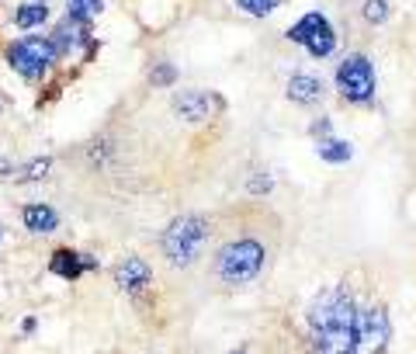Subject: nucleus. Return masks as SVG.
Wrapping results in <instances>:
<instances>
[{
	"label": "nucleus",
	"mask_w": 416,
	"mask_h": 354,
	"mask_svg": "<svg viewBox=\"0 0 416 354\" xmlns=\"http://www.w3.org/2000/svg\"><path fill=\"white\" fill-rule=\"evenodd\" d=\"M170 115L184 122L187 129H202V125H212L215 118L226 115V98L219 90H205V87H187V90H177L170 94Z\"/></svg>",
	"instance_id": "obj_5"
},
{
	"label": "nucleus",
	"mask_w": 416,
	"mask_h": 354,
	"mask_svg": "<svg viewBox=\"0 0 416 354\" xmlns=\"http://www.w3.org/2000/svg\"><path fill=\"white\" fill-rule=\"evenodd\" d=\"M337 94L343 105L350 108H368L375 105V94H378V73H375V63L364 53H347L337 66Z\"/></svg>",
	"instance_id": "obj_4"
},
{
	"label": "nucleus",
	"mask_w": 416,
	"mask_h": 354,
	"mask_svg": "<svg viewBox=\"0 0 416 354\" xmlns=\"http://www.w3.org/2000/svg\"><path fill=\"white\" fill-rule=\"evenodd\" d=\"M21 330H25V333H35V320H31V316H28L25 323H21Z\"/></svg>",
	"instance_id": "obj_23"
},
{
	"label": "nucleus",
	"mask_w": 416,
	"mask_h": 354,
	"mask_svg": "<svg viewBox=\"0 0 416 354\" xmlns=\"http://www.w3.org/2000/svg\"><path fill=\"white\" fill-rule=\"evenodd\" d=\"M4 236H7V229H4V222H0V246H4Z\"/></svg>",
	"instance_id": "obj_24"
},
{
	"label": "nucleus",
	"mask_w": 416,
	"mask_h": 354,
	"mask_svg": "<svg viewBox=\"0 0 416 354\" xmlns=\"http://www.w3.org/2000/svg\"><path fill=\"white\" fill-rule=\"evenodd\" d=\"M389 18H392V4L389 0H364L361 4V21L364 25L378 28V25H385Z\"/></svg>",
	"instance_id": "obj_17"
},
{
	"label": "nucleus",
	"mask_w": 416,
	"mask_h": 354,
	"mask_svg": "<svg viewBox=\"0 0 416 354\" xmlns=\"http://www.w3.org/2000/svg\"><path fill=\"white\" fill-rule=\"evenodd\" d=\"M98 268H101V261L94 254H80L73 246H56L49 254V271L63 281H77V278H83L87 271H98Z\"/></svg>",
	"instance_id": "obj_8"
},
{
	"label": "nucleus",
	"mask_w": 416,
	"mask_h": 354,
	"mask_svg": "<svg viewBox=\"0 0 416 354\" xmlns=\"http://www.w3.org/2000/svg\"><path fill=\"white\" fill-rule=\"evenodd\" d=\"M52 164H56V157H31L28 164L18 167L14 184H38V181H49Z\"/></svg>",
	"instance_id": "obj_13"
},
{
	"label": "nucleus",
	"mask_w": 416,
	"mask_h": 354,
	"mask_svg": "<svg viewBox=\"0 0 416 354\" xmlns=\"http://www.w3.org/2000/svg\"><path fill=\"white\" fill-rule=\"evenodd\" d=\"M18 167L21 164H14L11 157H0V177H4V181H14V177H18Z\"/></svg>",
	"instance_id": "obj_22"
},
{
	"label": "nucleus",
	"mask_w": 416,
	"mask_h": 354,
	"mask_svg": "<svg viewBox=\"0 0 416 354\" xmlns=\"http://www.w3.org/2000/svg\"><path fill=\"white\" fill-rule=\"evenodd\" d=\"M285 98L298 108H316L326 98V83L319 77H312V73H291L285 83Z\"/></svg>",
	"instance_id": "obj_9"
},
{
	"label": "nucleus",
	"mask_w": 416,
	"mask_h": 354,
	"mask_svg": "<svg viewBox=\"0 0 416 354\" xmlns=\"http://www.w3.org/2000/svg\"><path fill=\"white\" fill-rule=\"evenodd\" d=\"M174 83H177V66H174V63H156L153 70H150V87L167 90V87H174Z\"/></svg>",
	"instance_id": "obj_20"
},
{
	"label": "nucleus",
	"mask_w": 416,
	"mask_h": 354,
	"mask_svg": "<svg viewBox=\"0 0 416 354\" xmlns=\"http://www.w3.org/2000/svg\"><path fill=\"white\" fill-rule=\"evenodd\" d=\"M14 28H21V31H31V28H42L49 21V4L46 0H28L21 7H14Z\"/></svg>",
	"instance_id": "obj_12"
},
{
	"label": "nucleus",
	"mask_w": 416,
	"mask_h": 354,
	"mask_svg": "<svg viewBox=\"0 0 416 354\" xmlns=\"http://www.w3.org/2000/svg\"><path fill=\"white\" fill-rule=\"evenodd\" d=\"M309 139H316V142H323V139H333V118H330V115H319V118H312Z\"/></svg>",
	"instance_id": "obj_21"
},
{
	"label": "nucleus",
	"mask_w": 416,
	"mask_h": 354,
	"mask_svg": "<svg viewBox=\"0 0 416 354\" xmlns=\"http://www.w3.org/2000/svg\"><path fill=\"white\" fill-rule=\"evenodd\" d=\"M21 222H25L28 233H35V236H49L59 229V212L52 209L49 202H25L21 205Z\"/></svg>",
	"instance_id": "obj_10"
},
{
	"label": "nucleus",
	"mask_w": 416,
	"mask_h": 354,
	"mask_svg": "<svg viewBox=\"0 0 416 354\" xmlns=\"http://www.w3.org/2000/svg\"><path fill=\"white\" fill-rule=\"evenodd\" d=\"M281 4H285V0H236V7H239L243 14H250V18H267V14H274Z\"/></svg>",
	"instance_id": "obj_18"
},
{
	"label": "nucleus",
	"mask_w": 416,
	"mask_h": 354,
	"mask_svg": "<svg viewBox=\"0 0 416 354\" xmlns=\"http://www.w3.org/2000/svg\"><path fill=\"white\" fill-rule=\"evenodd\" d=\"M4 59H7V66H11L21 80L38 83L52 73V66L59 63V53H56L49 35L31 31L25 38H14V42L4 49Z\"/></svg>",
	"instance_id": "obj_3"
},
{
	"label": "nucleus",
	"mask_w": 416,
	"mask_h": 354,
	"mask_svg": "<svg viewBox=\"0 0 416 354\" xmlns=\"http://www.w3.org/2000/svg\"><path fill=\"white\" fill-rule=\"evenodd\" d=\"M285 222L274 209L250 198L215 216V236L208 246V281L222 292H243L274 264Z\"/></svg>",
	"instance_id": "obj_1"
},
{
	"label": "nucleus",
	"mask_w": 416,
	"mask_h": 354,
	"mask_svg": "<svg viewBox=\"0 0 416 354\" xmlns=\"http://www.w3.org/2000/svg\"><path fill=\"white\" fill-rule=\"evenodd\" d=\"M101 11H104L101 0H70V7H66V21H73V25H90Z\"/></svg>",
	"instance_id": "obj_16"
},
{
	"label": "nucleus",
	"mask_w": 416,
	"mask_h": 354,
	"mask_svg": "<svg viewBox=\"0 0 416 354\" xmlns=\"http://www.w3.org/2000/svg\"><path fill=\"white\" fill-rule=\"evenodd\" d=\"M271 191H274V177H271L267 170H257V174L246 177V194H250V198L260 202V198H267Z\"/></svg>",
	"instance_id": "obj_19"
},
{
	"label": "nucleus",
	"mask_w": 416,
	"mask_h": 354,
	"mask_svg": "<svg viewBox=\"0 0 416 354\" xmlns=\"http://www.w3.org/2000/svg\"><path fill=\"white\" fill-rule=\"evenodd\" d=\"M111 278H115V285H118L129 299H142V296L153 288V268H150V261H142V257H135V254L115 261Z\"/></svg>",
	"instance_id": "obj_7"
},
{
	"label": "nucleus",
	"mask_w": 416,
	"mask_h": 354,
	"mask_svg": "<svg viewBox=\"0 0 416 354\" xmlns=\"http://www.w3.org/2000/svg\"><path fill=\"white\" fill-rule=\"evenodd\" d=\"M316 153L323 164H347L354 157V146L347 139H323V142H316Z\"/></svg>",
	"instance_id": "obj_14"
},
{
	"label": "nucleus",
	"mask_w": 416,
	"mask_h": 354,
	"mask_svg": "<svg viewBox=\"0 0 416 354\" xmlns=\"http://www.w3.org/2000/svg\"><path fill=\"white\" fill-rule=\"evenodd\" d=\"M323 28H330V18L323 14V11H309V14H302L295 25L288 28V42H295V46H306L309 38H316Z\"/></svg>",
	"instance_id": "obj_11"
},
{
	"label": "nucleus",
	"mask_w": 416,
	"mask_h": 354,
	"mask_svg": "<svg viewBox=\"0 0 416 354\" xmlns=\"http://www.w3.org/2000/svg\"><path fill=\"white\" fill-rule=\"evenodd\" d=\"M392 340V320L385 302H368L358 313L354 327V354H385Z\"/></svg>",
	"instance_id": "obj_6"
},
{
	"label": "nucleus",
	"mask_w": 416,
	"mask_h": 354,
	"mask_svg": "<svg viewBox=\"0 0 416 354\" xmlns=\"http://www.w3.org/2000/svg\"><path fill=\"white\" fill-rule=\"evenodd\" d=\"M215 236V216L208 212H181L160 229V257L174 271H191L198 261H205L208 246Z\"/></svg>",
	"instance_id": "obj_2"
},
{
	"label": "nucleus",
	"mask_w": 416,
	"mask_h": 354,
	"mask_svg": "<svg viewBox=\"0 0 416 354\" xmlns=\"http://www.w3.org/2000/svg\"><path fill=\"white\" fill-rule=\"evenodd\" d=\"M236 354H243V351H236Z\"/></svg>",
	"instance_id": "obj_25"
},
{
	"label": "nucleus",
	"mask_w": 416,
	"mask_h": 354,
	"mask_svg": "<svg viewBox=\"0 0 416 354\" xmlns=\"http://www.w3.org/2000/svg\"><path fill=\"white\" fill-rule=\"evenodd\" d=\"M302 49H306L312 59H330V56L337 53V31H333V25L323 28V31H319L316 38H309Z\"/></svg>",
	"instance_id": "obj_15"
}]
</instances>
